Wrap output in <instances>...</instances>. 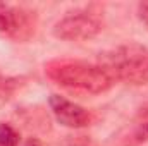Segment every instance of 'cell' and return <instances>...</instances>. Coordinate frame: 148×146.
<instances>
[{"instance_id":"obj_1","label":"cell","mask_w":148,"mask_h":146,"mask_svg":"<svg viewBox=\"0 0 148 146\" xmlns=\"http://www.w3.org/2000/svg\"><path fill=\"white\" fill-rule=\"evenodd\" d=\"M47 74L57 84L79 89L93 95L109 91L114 86V77L100 65H91L86 62H52L47 67Z\"/></svg>"},{"instance_id":"obj_6","label":"cell","mask_w":148,"mask_h":146,"mask_svg":"<svg viewBox=\"0 0 148 146\" xmlns=\"http://www.w3.org/2000/svg\"><path fill=\"white\" fill-rule=\"evenodd\" d=\"M19 132L7 122H0V146H19Z\"/></svg>"},{"instance_id":"obj_3","label":"cell","mask_w":148,"mask_h":146,"mask_svg":"<svg viewBox=\"0 0 148 146\" xmlns=\"http://www.w3.org/2000/svg\"><path fill=\"white\" fill-rule=\"evenodd\" d=\"M102 29L103 23L98 14L88 9H77L57 21L52 33L57 40L64 41H86L95 38Z\"/></svg>"},{"instance_id":"obj_2","label":"cell","mask_w":148,"mask_h":146,"mask_svg":"<svg viewBox=\"0 0 148 146\" xmlns=\"http://www.w3.org/2000/svg\"><path fill=\"white\" fill-rule=\"evenodd\" d=\"M100 67L115 79L145 84L148 83V50L140 45H126L100 55Z\"/></svg>"},{"instance_id":"obj_9","label":"cell","mask_w":148,"mask_h":146,"mask_svg":"<svg viewBox=\"0 0 148 146\" xmlns=\"http://www.w3.org/2000/svg\"><path fill=\"white\" fill-rule=\"evenodd\" d=\"M24 146H41V145H40V141H36V139H29V141H26Z\"/></svg>"},{"instance_id":"obj_4","label":"cell","mask_w":148,"mask_h":146,"mask_svg":"<svg viewBox=\"0 0 148 146\" xmlns=\"http://www.w3.org/2000/svg\"><path fill=\"white\" fill-rule=\"evenodd\" d=\"M35 12L0 2V35L12 40H28L35 31Z\"/></svg>"},{"instance_id":"obj_8","label":"cell","mask_w":148,"mask_h":146,"mask_svg":"<svg viewBox=\"0 0 148 146\" xmlns=\"http://www.w3.org/2000/svg\"><path fill=\"white\" fill-rule=\"evenodd\" d=\"M138 17L148 28V2H140L138 3Z\"/></svg>"},{"instance_id":"obj_5","label":"cell","mask_w":148,"mask_h":146,"mask_svg":"<svg viewBox=\"0 0 148 146\" xmlns=\"http://www.w3.org/2000/svg\"><path fill=\"white\" fill-rule=\"evenodd\" d=\"M48 105H50V110H52L55 120L64 127L81 129V127L90 126V122H91V115L84 107L74 103L60 95H50Z\"/></svg>"},{"instance_id":"obj_7","label":"cell","mask_w":148,"mask_h":146,"mask_svg":"<svg viewBox=\"0 0 148 146\" xmlns=\"http://www.w3.org/2000/svg\"><path fill=\"white\" fill-rule=\"evenodd\" d=\"M147 141H148V119H145L143 122H140L134 127V131H133V134L129 138V146L143 145Z\"/></svg>"}]
</instances>
